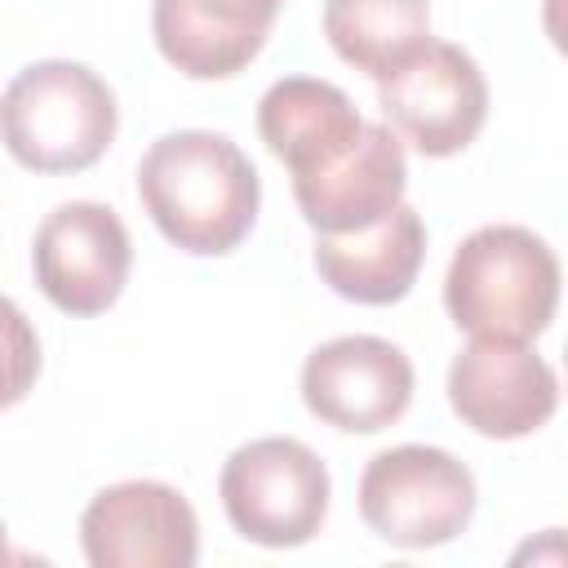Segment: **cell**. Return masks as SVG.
<instances>
[{"label": "cell", "instance_id": "obj_2", "mask_svg": "<svg viewBox=\"0 0 568 568\" xmlns=\"http://www.w3.org/2000/svg\"><path fill=\"white\" fill-rule=\"evenodd\" d=\"M115 129V93L84 62H31L0 93V142L31 173H80L98 164Z\"/></svg>", "mask_w": 568, "mask_h": 568}, {"label": "cell", "instance_id": "obj_1", "mask_svg": "<svg viewBox=\"0 0 568 568\" xmlns=\"http://www.w3.org/2000/svg\"><path fill=\"white\" fill-rule=\"evenodd\" d=\"M138 195L173 248L222 257L253 231L262 178L226 133L178 129L146 146Z\"/></svg>", "mask_w": 568, "mask_h": 568}, {"label": "cell", "instance_id": "obj_5", "mask_svg": "<svg viewBox=\"0 0 568 568\" xmlns=\"http://www.w3.org/2000/svg\"><path fill=\"white\" fill-rule=\"evenodd\" d=\"M359 515L390 546H444L475 515V475L430 444L382 448L359 475Z\"/></svg>", "mask_w": 568, "mask_h": 568}, {"label": "cell", "instance_id": "obj_17", "mask_svg": "<svg viewBox=\"0 0 568 568\" xmlns=\"http://www.w3.org/2000/svg\"><path fill=\"white\" fill-rule=\"evenodd\" d=\"M0 559H13L9 555V541H4V524H0Z\"/></svg>", "mask_w": 568, "mask_h": 568}, {"label": "cell", "instance_id": "obj_12", "mask_svg": "<svg viewBox=\"0 0 568 568\" xmlns=\"http://www.w3.org/2000/svg\"><path fill=\"white\" fill-rule=\"evenodd\" d=\"M280 4L284 0H155V49L191 80H226L262 53Z\"/></svg>", "mask_w": 568, "mask_h": 568}, {"label": "cell", "instance_id": "obj_13", "mask_svg": "<svg viewBox=\"0 0 568 568\" xmlns=\"http://www.w3.org/2000/svg\"><path fill=\"white\" fill-rule=\"evenodd\" d=\"M422 257H426V226H422V213L408 209L404 200L359 231L315 240L320 280L337 297L359 302V306L399 302L417 280Z\"/></svg>", "mask_w": 568, "mask_h": 568}, {"label": "cell", "instance_id": "obj_10", "mask_svg": "<svg viewBox=\"0 0 568 568\" xmlns=\"http://www.w3.org/2000/svg\"><path fill=\"white\" fill-rule=\"evenodd\" d=\"M302 399L320 422L351 435H373L408 413L413 364L386 337L346 333L306 355Z\"/></svg>", "mask_w": 568, "mask_h": 568}, {"label": "cell", "instance_id": "obj_4", "mask_svg": "<svg viewBox=\"0 0 568 568\" xmlns=\"http://www.w3.org/2000/svg\"><path fill=\"white\" fill-rule=\"evenodd\" d=\"M222 510L244 541L284 550L320 532L328 515V466L315 448L288 435L240 444L217 479Z\"/></svg>", "mask_w": 568, "mask_h": 568}, {"label": "cell", "instance_id": "obj_11", "mask_svg": "<svg viewBox=\"0 0 568 568\" xmlns=\"http://www.w3.org/2000/svg\"><path fill=\"white\" fill-rule=\"evenodd\" d=\"M408 160L386 124H368L324 164L293 173V200L315 235H342L377 222L404 200Z\"/></svg>", "mask_w": 568, "mask_h": 568}, {"label": "cell", "instance_id": "obj_8", "mask_svg": "<svg viewBox=\"0 0 568 568\" xmlns=\"http://www.w3.org/2000/svg\"><path fill=\"white\" fill-rule=\"evenodd\" d=\"M448 404L475 435L524 439L555 417L559 377L528 342L470 337L448 364Z\"/></svg>", "mask_w": 568, "mask_h": 568}, {"label": "cell", "instance_id": "obj_7", "mask_svg": "<svg viewBox=\"0 0 568 568\" xmlns=\"http://www.w3.org/2000/svg\"><path fill=\"white\" fill-rule=\"evenodd\" d=\"M31 266L40 293L75 320L102 315L129 284L133 240L115 209L93 200L58 204L31 240Z\"/></svg>", "mask_w": 568, "mask_h": 568}, {"label": "cell", "instance_id": "obj_6", "mask_svg": "<svg viewBox=\"0 0 568 568\" xmlns=\"http://www.w3.org/2000/svg\"><path fill=\"white\" fill-rule=\"evenodd\" d=\"M377 106L390 120V133L413 142L422 155L444 160L479 138L488 120V80L462 44L426 40L377 80Z\"/></svg>", "mask_w": 568, "mask_h": 568}, {"label": "cell", "instance_id": "obj_16", "mask_svg": "<svg viewBox=\"0 0 568 568\" xmlns=\"http://www.w3.org/2000/svg\"><path fill=\"white\" fill-rule=\"evenodd\" d=\"M40 377V337L18 302L0 293V413L22 404Z\"/></svg>", "mask_w": 568, "mask_h": 568}, {"label": "cell", "instance_id": "obj_3", "mask_svg": "<svg viewBox=\"0 0 568 568\" xmlns=\"http://www.w3.org/2000/svg\"><path fill=\"white\" fill-rule=\"evenodd\" d=\"M444 306L470 337L532 342L559 306V257L528 226H479L448 262Z\"/></svg>", "mask_w": 568, "mask_h": 568}, {"label": "cell", "instance_id": "obj_15", "mask_svg": "<svg viewBox=\"0 0 568 568\" xmlns=\"http://www.w3.org/2000/svg\"><path fill=\"white\" fill-rule=\"evenodd\" d=\"M324 36L342 62L382 80L430 40L426 0H324Z\"/></svg>", "mask_w": 568, "mask_h": 568}, {"label": "cell", "instance_id": "obj_14", "mask_svg": "<svg viewBox=\"0 0 568 568\" xmlns=\"http://www.w3.org/2000/svg\"><path fill=\"white\" fill-rule=\"evenodd\" d=\"M359 129L364 115L355 111V102L337 84L315 75H284L257 102V133L266 151L288 164V173L324 164Z\"/></svg>", "mask_w": 568, "mask_h": 568}, {"label": "cell", "instance_id": "obj_9", "mask_svg": "<svg viewBox=\"0 0 568 568\" xmlns=\"http://www.w3.org/2000/svg\"><path fill=\"white\" fill-rule=\"evenodd\" d=\"M80 546L93 568H191L200 524L191 501L160 479H124L80 515Z\"/></svg>", "mask_w": 568, "mask_h": 568}]
</instances>
